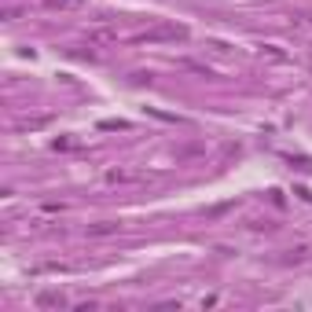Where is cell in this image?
Wrapping results in <instances>:
<instances>
[{
  "mask_svg": "<svg viewBox=\"0 0 312 312\" xmlns=\"http://www.w3.org/2000/svg\"><path fill=\"white\" fill-rule=\"evenodd\" d=\"M85 0H48V8H81Z\"/></svg>",
  "mask_w": 312,
  "mask_h": 312,
  "instance_id": "cell-4",
  "label": "cell"
},
{
  "mask_svg": "<svg viewBox=\"0 0 312 312\" xmlns=\"http://www.w3.org/2000/svg\"><path fill=\"white\" fill-rule=\"evenodd\" d=\"M184 37H188V30H184V26L165 22V26H155V30H147L140 41H184Z\"/></svg>",
  "mask_w": 312,
  "mask_h": 312,
  "instance_id": "cell-1",
  "label": "cell"
},
{
  "mask_svg": "<svg viewBox=\"0 0 312 312\" xmlns=\"http://www.w3.org/2000/svg\"><path fill=\"white\" fill-rule=\"evenodd\" d=\"M114 231H118V224H92L88 235H114Z\"/></svg>",
  "mask_w": 312,
  "mask_h": 312,
  "instance_id": "cell-3",
  "label": "cell"
},
{
  "mask_svg": "<svg viewBox=\"0 0 312 312\" xmlns=\"http://www.w3.org/2000/svg\"><path fill=\"white\" fill-rule=\"evenodd\" d=\"M37 305H41V309H59V305H66V297L63 294H41Z\"/></svg>",
  "mask_w": 312,
  "mask_h": 312,
  "instance_id": "cell-2",
  "label": "cell"
}]
</instances>
